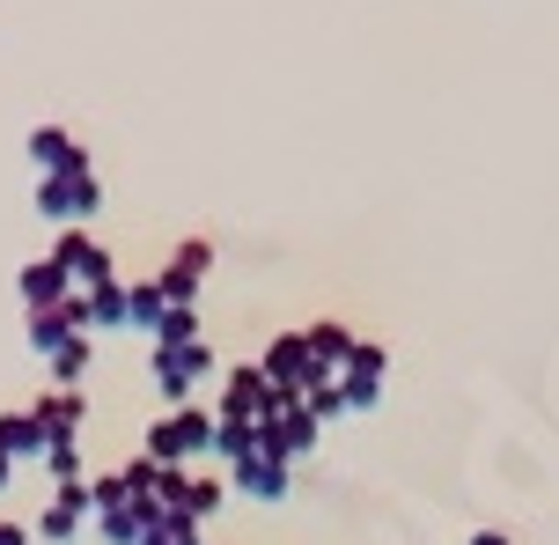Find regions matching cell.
I'll return each instance as SVG.
<instances>
[{
    "label": "cell",
    "mask_w": 559,
    "mask_h": 545,
    "mask_svg": "<svg viewBox=\"0 0 559 545\" xmlns=\"http://www.w3.org/2000/svg\"><path fill=\"white\" fill-rule=\"evenodd\" d=\"M199 450H214V420H206L199 405H177L169 420L147 428V458L155 464H185V458H199Z\"/></svg>",
    "instance_id": "6da1fadb"
},
{
    "label": "cell",
    "mask_w": 559,
    "mask_h": 545,
    "mask_svg": "<svg viewBox=\"0 0 559 545\" xmlns=\"http://www.w3.org/2000/svg\"><path fill=\"white\" fill-rule=\"evenodd\" d=\"M206 376V346L185 340V346H155V383H163L169 399H192V383Z\"/></svg>",
    "instance_id": "7a4b0ae2"
},
{
    "label": "cell",
    "mask_w": 559,
    "mask_h": 545,
    "mask_svg": "<svg viewBox=\"0 0 559 545\" xmlns=\"http://www.w3.org/2000/svg\"><path fill=\"white\" fill-rule=\"evenodd\" d=\"M45 214H59V222H74V214H88L96 206V185H88V170H59V177H45Z\"/></svg>",
    "instance_id": "3957f363"
},
{
    "label": "cell",
    "mask_w": 559,
    "mask_h": 545,
    "mask_svg": "<svg viewBox=\"0 0 559 545\" xmlns=\"http://www.w3.org/2000/svg\"><path fill=\"white\" fill-rule=\"evenodd\" d=\"M376 391H383V354H376V346H354V354H346V376H338V399L376 405Z\"/></svg>",
    "instance_id": "277c9868"
},
{
    "label": "cell",
    "mask_w": 559,
    "mask_h": 545,
    "mask_svg": "<svg viewBox=\"0 0 559 545\" xmlns=\"http://www.w3.org/2000/svg\"><path fill=\"white\" fill-rule=\"evenodd\" d=\"M52 265L67 273V281H82V287H104V281H111V259H104L88 236H67V244L52 251Z\"/></svg>",
    "instance_id": "5b68a950"
},
{
    "label": "cell",
    "mask_w": 559,
    "mask_h": 545,
    "mask_svg": "<svg viewBox=\"0 0 559 545\" xmlns=\"http://www.w3.org/2000/svg\"><path fill=\"white\" fill-rule=\"evenodd\" d=\"M82 517H88V487H59V494H52V509H45V523H37V531H45L52 545H67L74 531H82Z\"/></svg>",
    "instance_id": "8992f818"
},
{
    "label": "cell",
    "mask_w": 559,
    "mask_h": 545,
    "mask_svg": "<svg viewBox=\"0 0 559 545\" xmlns=\"http://www.w3.org/2000/svg\"><path fill=\"white\" fill-rule=\"evenodd\" d=\"M52 442H45V428H37V413H8L0 420V458L15 464V458H45Z\"/></svg>",
    "instance_id": "52a82bcc"
},
{
    "label": "cell",
    "mask_w": 559,
    "mask_h": 545,
    "mask_svg": "<svg viewBox=\"0 0 559 545\" xmlns=\"http://www.w3.org/2000/svg\"><path fill=\"white\" fill-rule=\"evenodd\" d=\"M37 428H45V442H74V428H82V399H74V391L37 399Z\"/></svg>",
    "instance_id": "ba28073f"
},
{
    "label": "cell",
    "mask_w": 559,
    "mask_h": 545,
    "mask_svg": "<svg viewBox=\"0 0 559 545\" xmlns=\"http://www.w3.org/2000/svg\"><path fill=\"white\" fill-rule=\"evenodd\" d=\"M23 295H29V310H59V303H67V273H59L52 259L29 265V273H23Z\"/></svg>",
    "instance_id": "9c48e42d"
},
{
    "label": "cell",
    "mask_w": 559,
    "mask_h": 545,
    "mask_svg": "<svg viewBox=\"0 0 559 545\" xmlns=\"http://www.w3.org/2000/svg\"><path fill=\"white\" fill-rule=\"evenodd\" d=\"M29 147H37V163H52V177H59V170H82V147L67 141L59 126H52V133H37V141H29Z\"/></svg>",
    "instance_id": "30bf717a"
},
{
    "label": "cell",
    "mask_w": 559,
    "mask_h": 545,
    "mask_svg": "<svg viewBox=\"0 0 559 545\" xmlns=\"http://www.w3.org/2000/svg\"><path fill=\"white\" fill-rule=\"evenodd\" d=\"M140 545H199V523H185V517H155Z\"/></svg>",
    "instance_id": "8fae6325"
},
{
    "label": "cell",
    "mask_w": 559,
    "mask_h": 545,
    "mask_svg": "<svg viewBox=\"0 0 559 545\" xmlns=\"http://www.w3.org/2000/svg\"><path fill=\"white\" fill-rule=\"evenodd\" d=\"M52 369L67 376V383H74V376L88 369V340H67V346H59V354H52Z\"/></svg>",
    "instance_id": "7c38bea8"
},
{
    "label": "cell",
    "mask_w": 559,
    "mask_h": 545,
    "mask_svg": "<svg viewBox=\"0 0 559 545\" xmlns=\"http://www.w3.org/2000/svg\"><path fill=\"white\" fill-rule=\"evenodd\" d=\"M0 545H29V531L23 523H0Z\"/></svg>",
    "instance_id": "4fadbf2b"
},
{
    "label": "cell",
    "mask_w": 559,
    "mask_h": 545,
    "mask_svg": "<svg viewBox=\"0 0 559 545\" xmlns=\"http://www.w3.org/2000/svg\"><path fill=\"white\" fill-rule=\"evenodd\" d=\"M472 545H508V538H501V531H478V538H472Z\"/></svg>",
    "instance_id": "5bb4252c"
},
{
    "label": "cell",
    "mask_w": 559,
    "mask_h": 545,
    "mask_svg": "<svg viewBox=\"0 0 559 545\" xmlns=\"http://www.w3.org/2000/svg\"><path fill=\"white\" fill-rule=\"evenodd\" d=\"M8 472H15V464H8V458H0V487H8Z\"/></svg>",
    "instance_id": "9a60e30c"
}]
</instances>
